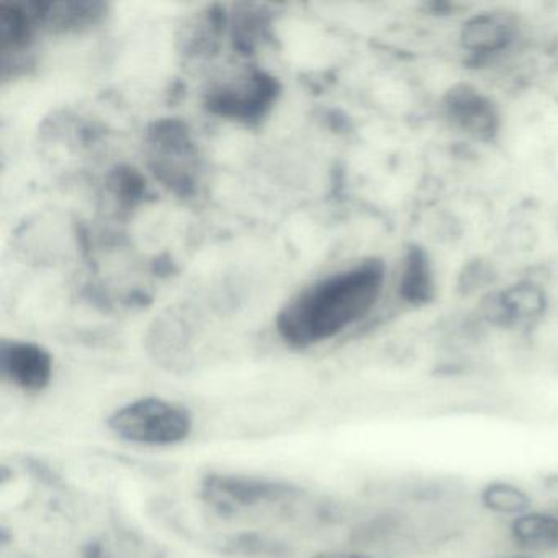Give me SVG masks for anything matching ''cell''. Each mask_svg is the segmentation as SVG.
I'll return each mask as SVG.
<instances>
[{
	"label": "cell",
	"mask_w": 558,
	"mask_h": 558,
	"mask_svg": "<svg viewBox=\"0 0 558 558\" xmlns=\"http://www.w3.org/2000/svg\"><path fill=\"white\" fill-rule=\"evenodd\" d=\"M385 282V264L371 259L312 283L277 315L280 339L290 348L308 349L338 338L374 312Z\"/></svg>",
	"instance_id": "6da1fadb"
},
{
	"label": "cell",
	"mask_w": 558,
	"mask_h": 558,
	"mask_svg": "<svg viewBox=\"0 0 558 558\" xmlns=\"http://www.w3.org/2000/svg\"><path fill=\"white\" fill-rule=\"evenodd\" d=\"M109 429L126 442L174 446L191 436L192 417L179 404L161 398H142L119 408L109 417Z\"/></svg>",
	"instance_id": "7a4b0ae2"
},
{
	"label": "cell",
	"mask_w": 558,
	"mask_h": 558,
	"mask_svg": "<svg viewBox=\"0 0 558 558\" xmlns=\"http://www.w3.org/2000/svg\"><path fill=\"white\" fill-rule=\"evenodd\" d=\"M146 155L153 174L174 194H195L201 159L191 132L179 120L155 123L146 136Z\"/></svg>",
	"instance_id": "3957f363"
},
{
	"label": "cell",
	"mask_w": 558,
	"mask_h": 558,
	"mask_svg": "<svg viewBox=\"0 0 558 558\" xmlns=\"http://www.w3.org/2000/svg\"><path fill=\"white\" fill-rule=\"evenodd\" d=\"M279 94L276 77L264 71H251L238 80L211 87L205 96V107L214 116L251 125L270 112Z\"/></svg>",
	"instance_id": "277c9868"
},
{
	"label": "cell",
	"mask_w": 558,
	"mask_h": 558,
	"mask_svg": "<svg viewBox=\"0 0 558 558\" xmlns=\"http://www.w3.org/2000/svg\"><path fill=\"white\" fill-rule=\"evenodd\" d=\"M300 489L292 483L276 480L254 478V476L214 475L202 482V498L208 506L223 515L234 514L241 508L279 502L295 498Z\"/></svg>",
	"instance_id": "5b68a950"
},
{
	"label": "cell",
	"mask_w": 558,
	"mask_h": 558,
	"mask_svg": "<svg viewBox=\"0 0 558 558\" xmlns=\"http://www.w3.org/2000/svg\"><path fill=\"white\" fill-rule=\"evenodd\" d=\"M0 374L24 391H41L53 377V357L34 342L4 341L0 348Z\"/></svg>",
	"instance_id": "8992f818"
},
{
	"label": "cell",
	"mask_w": 558,
	"mask_h": 558,
	"mask_svg": "<svg viewBox=\"0 0 558 558\" xmlns=\"http://www.w3.org/2000/svg\"><path fill=\"white\" fill-rule=\"evenodd\" d=\"M505 525L511 550L541 558L558 557V512L550 506H535Z\"/></svg>",
	"instance_id": "52a82bcc"
},
{
	"label": "cell",
	"mask_w": 558,
	"mask_h": 558,
	"mask_svg": "<svg viewBox=\"0 0 558 558\" xmlns=\"http://www.w3.org/2000/svg\"><path fill=\"white\" fill-rule=\"evenodd\" d=\"M545 312V293L534 283H515L492 293L483 302V316L499 328H521L537 322Z\"/></svg>",
	"instance_id": "ba28073f"
},
{
	"label": "cell",
	"mask_w": 558,
	"mask_h": 558,
	"mask_svg": "<svg viewBox=\"0 0 558 558\" xmlns=\"http://www.w3.org/2000/svg\"><path fill=\"white\" fill-rule=\"evenodd\" d=\"M452 126L476 140H492L498 132L499 116L492 100L470 86H457L444 99Z\"/></svg>",
	"instance_id": "9c48e42d"
},
{
	"label": "cell",
	"mask_w": 558,
	"mask_h": 558,
	"mask_svg": "<svg viewBox=\"0 0 558 558\" xmlns=\"http://www.w3.org/2000/svg\"><path fill=\"white\" fill-rule=\"evenodd\" d=\"M37 31L50 34H74L96 27L107 15L102 2H27L25 4Z\"/></svg>",
	"instance_id": "30bf717a"
},
{
	"label": "cell",
	"mask_w": 558,
	"mask_h": 558,
	"mask_svg": "<svg viewBox=\"0 0 558 558\" xmlns=\"http://www.w3.org/2000/svg\"><path fill=\"white\" fill-rule=\"evenodd\" d=\"M478 508L493 518L509 522L535 508L534 498L524 486L509 480H492L476 493Z\"/></svg>",
	"instance_id": "8fae6325"
},
{
	"label": "cell",
	"mask_w": 558,
	"mask_h": 558,
	"mask_svg": "<svg viewBox=\"0 0 558 558\" xmlns=\"http://www.w3.org/2000/svg\"><path fill=\"white\" fill-rule=\"evenodd\" d=\"M514 25L501 15H478L466 22L462 31L463 48L473 54H495L514 40Z\"/></svg>",
	"instance_id": "7c38bea8"
},
{
	"label": "cell",
	"mask_w": 558,
	"mask_h": 558,
	"mask_svg": "<svg viewBox=\"0 0 558 558\" xmlns=\"http://www.w3.org/2000/svg\"><path fill=\"white\" fill-rule=\"evenodd\" d=\"M401 299L411 305H424L434 296L433 267L423 250H410L401 267L400 282H398Z\"/></svg>",
	"instance_id": "4fadbf2b"
},
{
	"label": "cell",
	"mask_w": 558,
	"mask_h": 558,
	"mask_svg": "<svg viewBox=\"0 0 558 558\" xmlns=\"http://www.w3.org/2000/svg\"><path fill=\"white\" fill-rule=\"evenodd\" d=\"M234 548L244 554H264V555H280L283 554L282 545H276L274 542L260 538L256 534H244L234 541Z\"/></svg>",
	"instance_id": "5bb4252c"
},
{
	"label": "cell",
	"mask_w": 558,
	"mask_h": 558,
	"mask_svg": "<svg viewBox=\"0 0 558 558\" xmlns=\"http://www.w3.org/2000/svg\"><path fill=\"white\" fill-rule=\"evenodd\" d=\"M313 558H380L372 554H364V551H348V550H332L323 551Z\"/></svg>",
	"instance_id": "9a60e30c"
},
{
	"label": "cell",
	"mask_w": 558,
	"mask_h": 558,
	"mask_svg": "<svg viewBox=\"0 0 558 558\" xmlns=\"http://www.w3.org/2000/svg\"><path fill=\"white\" fill-rule=\"evenodd\" d=\"M483 558H541L534 557V555L524 554V551L511 550V548H506V550L496 551V554L488 555V557Z\"/></svg>",
	"instance_id": "2e32d148"
}]
</instances>
